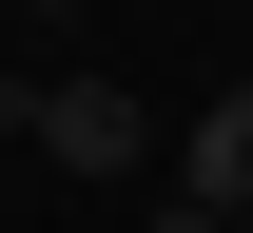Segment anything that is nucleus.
Here are the masks:
<instances>
[{"label":"nucleus","mask_w":253,"mask_h":233,"mask_svg":"<svg viewBox=\"0 0 253 233\" xmlns=\"http://www.w3.org/2000/svg\"><path fill=\"white\" fill-rule=\"evenodd\" d=\"M0 136H39L78 195H136V156H175V136H136V98H117V78H39V98H0Z\"/></svg>","instance_id":"nucleus-1"},{"label":"nucleus","mask_w":253,"mask_h":233,"mask_svg":"<svg viewBox=\"0 0 253 233\" xmlns=\"http://www.w3.org/2000/svg\"><path fill=\"white\" fill-rule=\"evenodd\" d=\"M175 195L253 233V98H195V117H175Z\"/></svg>","instance_id":"nucleus-2"},{"label":"nucleus","mask_w":253,"mask_h":233,"mask_svg":"<svg viewBox=\"0 0 253 233\" xmlns=\"http://www.w3.org/2000/svg\"><path fill=\"white\" fill-rule=\"evenodd\" d=\"M136 233H234V214H195V195H136Z\"/></svg>","instance_id":"nucleus-3"},{"label":"nucleus","mask_w":253,"mask_h":233,"mask_svg":"<svg viewBox=\"0 0 253 233\" xmlns=\"http://www.w3.org/2000/svg\"><path fill=\"white\" fill-rule=\"evenodd\" d=\"M59 20H78V0H59Z\"/></svg>","instance_id":"nucleus-4"}]
</instances>
